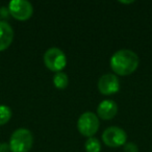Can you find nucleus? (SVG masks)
I'll list each match as a JSON object with an SVG mask.
<instances>
[{"mask_svg":"<svg viewBox=\"0 0 152 152\" xmlns=\"http://www.w3.org/2000/svg\"><path fill=\"white\" fill-rule=\"evenodd\" d=\"M110 64L115 74L127 76L132 74L137 69L140 59L137 53L130 49H121L112 55Z\"/></svg>","mask_w":152,"mask_h":152,"instance_id":"1","label":"nucleus"},{"mask_svg":"<svg viewBox=\"0 0 152 152\" xmlns=\"http://www.w3.org/2000/svg\"><path fill=\"white\" fill-rule=\"evenodd\" d=\"M12 152H28L34 145V135L29 129L18 128L10 137Z\"/></svg>","mask_w":152,"mask_h":152,"instance_id":"2","label":"nucleus"},{"mask_svg":"<svg viewBox=\"0 0 152 152\" xmlns=\"http://www.w3.org/2000/svg\"><path fill=\"white\" fill-rule=\"evenodd\" d=\"M43 61L47 69L55 73L61 72V70L65 69L67 66V56L64 51L57 47H51L47 49L43 56Z\"/></svg>","mask_w":152,"mask_h":152,"instance_id":"3","label":"nucleus"},{"mask_svg":"<svg viewBox=\"0 0 152 152\" xmlns=\"http://www.w3.org/2000/svg\"><path fill=\"white\" fill-rule=\"evenodd\" d=\"M99 118L92 112H86L77 120V129L83 137H92L99 129Z\"/></svg>","mask_w":152,"mask_h":152,"instance_id":"4","label":"nucleus"},{"mask_svg":"<svg viewBox=\"0 0 152 152\" xmlns=\"http://www.w3.org/2000/svg\"><path fill=\"white\" fill-rule=\"evenodd\" d=\"M102 141L106 146L118 148L124 146L127 142V133L124 129L118 126H110L102 133Z\"/></svg>","mask_w":152,"mask_h":152,"instance_id":"5","label":"nucleus"},{"mask_svg":"<svg viewBox=\"0 0 152 152\" xmlns=\"http://www.w3.org/2000/svg\"><path fill=\"white\" fill-rule=\"evenodd\" d=\"M7 9L10 15L19 21H26L30 19L34 14V7L29 1L26 0H12Z\"/></svg>","mask_w":152,"mask_h":152,"instance_id":"6","label":"nucleus"},{"mask_svg":"<svg viewBox=\"0 0 152 152\" xmlns=\"http://www.w3.org/2000/svg\"><path fill=\"white\" fill-rule=\"evenodd\" d=\"M98 90L102 95H113L120 90V80L118 76L113 73L102 75L98 80Z\"/></svg>","mask_w":152,"mask_h":152,"instance_id":"7","label":"nucleus"},{"mask_svg":"<svg viewBox=\"0 0 152 152\" xmlns=\"http://www.w3.org/2000/svg\"><path fill=\"white\" fill-rule=\"evenodd\" d=\"M118 114V104L113 100H103L98 104L97 116L102 120H112Z\"/></svg>","mask_w":152,"mask_h":152,"instance_id":"8","label":"nucleus"},{"mask_svg":"<svg viewBox=\"0 0 152 152\" xmlns=\"http://www.w3.org/2000/svg\"><path fill=\"white\" fill-rule=\"evenodd\" d=\"M14 40V29L7 21H0V51H4L11 46Z\"/></svg>","mask_w":152,"mask_h":152,"instance_id":"9","label":"nucleus"},{"mask_svg":"<svg viewBox=\"0 0 152 152\" xmlns=\"http://www.w3.org/2000/svg\"><path fill=\"white\" fill-rule=\"evenodd\" d=\"M53 85L56 89L58 90H64L68 87L69 85V78L68 75L64 72H57L53 76Z\"/></svg>","mask_w":152,"mask_h":152,"instance_id":"10","label":"nucleus"},{"mask_svg":"<svg viewBox=\"0 0 152 152\" xmlns=\"http://www.w3.org/2000/svg\"><path fill=\"white\" fill-rule=\"evenodd\" d=\"M85 149L87 152H100L101 151V143L95 137H88L85 143Z\"/></svg>","mask_w":152,"mask_h":152,"instance_id":"11","label":"nucleus"},{"mask_svg":"<svg viewBox=\"0 0 152 152\" xmlns=\"http://www.w3.org/2000/svg\"><path fill=\"white\" fill-rule=\"evenodd\" d=\"M12 110L10 106L0 104V126L7 124L12 118Z\"/></svg>","mask_w":152,"mask_h":152,"instance_id":"12","label":"nucleus"},{"mask_svg":"<svg viewBox=\"0 0 152 152\" xmlns=\"http://www.w3.org/2000/svg\"><path fill=\"white\" fill-rule=\"evenodd\" d=\"M124 152H139V147L134 143H126L124 145Z\"/></svg>","mask_w":152,"mask_h":152,"instance_id":"13","label":"nucleus"},{"mask_svg":"<svg viewBox=\"0 0 152 152\" xmlns=\"http://www.w3.org/2000/svg\"><path fill=\"white\" fill-rule=\"evenodd\" d=\"M0 152H11L9 143H0Z\"/></svg>","mask_w":152,"mask_h":152,"instance_id":"14","label":"nucleus"},{"mask_svg":"<svg viewBox=\"0 0 152 152\" xmlns=\"http://www.w3.org/2000/svg\"><path fill=\"white\" fill-rule=\"evenodd\" d=\"M9 15H10L9 9H7V7H1V9H0V16H1V17L7 18Z\"/></svg>","mask_w":152,"mask_h":152,"instance_id":"15","label":"nucleus"},{"mask_svg":"<svg viewBox=\"0 0 152 152\" xmlns=\"http://www.w3.org/2000/svg\"><path fill=\"white\" fill-rule=\"evenodd\" d=\"M134 1L131 0V1H120V3H123V4H129V3H133Z\"/></svg>","mask_w":152,"mask_h":152,"instance_id":"16","label":"nucleus"}]
</instances>
